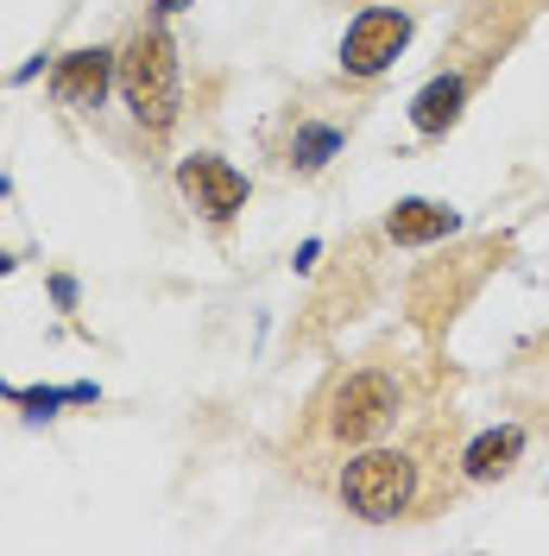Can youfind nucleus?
Wrapping results in <instances>:
<instances>
[{
    "label": "nucleus",
    "instance_id": "10",
    "mask_svg": "<svg viewBox=\"0 0 549 556\" xmlns=\"http://www.w3.org/2000/svg\"><path fill=\"white\" fill-rule=\"evenodd\" d=\"M524 455V424H499V430H481L468 450H461V475L468 481H506Z\"/></svg>",
    "mask_w": 549,
    "mask_h": 556
},
{
    "label": "nucleus",
    "instance_id": "6",
    "mask_svg": "<svg viewBox=\"0 0 549 556\" xmlns=\"http://www.w3.org/2000/svg\"><path fill=\"white\" fill-rule=\"evenodd\" d=\"M107 83H114V51L107 45H82V51H64L58 70H51V96L76 114L107 102Z\"/></svg>",
    "mask_w": 549,
    "mask_h": 556
},
{
    "label": "nucleus",
    "instance_id": "9",
    "mask_svg": "<svg viewBox=\"0 0 549 556\" xmlns=\"http://www.w3.org/2000/svg\"><path fill=\"white\" fill-rule=\"evenodd\" d=\"M461 228V215L448 203H436V197H405V203H392V215H385V235L398 247H430V241H448Z\"/></svg>",
    "mask_w": 549,
    "mask_h": 556
},
{
    "label": "nucleus",
    "instance_id": "5",
    "mask_svg": "<svg viewBox=\"0 0 549 556\" xmlns=\"http://www.w3.org/2000/svg\"><path fill=\"white\" fill-rule=\"evenodd\" d=\"M177 190H183V203L196 208L208 228H228L246 208V172H234V165L215 159V152H190V159L177 165Z\"/></svg>",
    "mask_w": 549,
    "mask_h": 556
},
{
    "label": "nucleus",
    "instance_id": "3",
    "mask_svg": "<svg viewBox=\"0 0 549 556\" xmlns=\"http://www.w3.org/2000/svg\"><path fill=\"white\" fill-rule=\"evenodd\" d=\"M335 493H342V506L354 513V519L385 525V519H398V513H411L417 462L405 450H367V455H354V462L342 468Z\"/></svg>",
    "mask_w": 549,
    "mask_h": 556
},
{
    "label": "nucleus",
    "instance_id": "15",
    "mask_svg": "<svg viewBox=\"0 0 549 556\" xmlns=\"http://www.w3.org/2000/svg\"><path fill=\"white\" fill-rule=\"evenodd\" d=\"M7 273H13V253H0V278H7Z\"/></svg>",
    "mask_w": 549,
    "mask_h": 556
},
{
    "label": "nucleus",
    "instance_id": "8",
    "mask_svg": "<svg viewBox=\"0 0 549 556\" xmlns=\"http://www.w3.org/2000/svg\"><path fill=\"white\" fill-rule=\"evenodd\" d=\"M342 139H347L342 121H316V114H297V108H291V134L278 139V165L297 172V177H316L335 152H342Z\"/></svg>",
    "mask_w": 549,
    "mask_h": 556
},
{
    "label": "nucleus",
    "instance_id": "7",
    "mask_svg": "<svg viewBox=\"0 0 549 556\" xmlns=\"http://www.w3.org/2000/svg\"><path fill=\"white\" fill-rule=\"evenodd\" d=\"M474 83H481V70H443V76H430L423 89L411 96V127L423 139H436L448 134L455 121H461V108H468V96H474Z\"/></svg>",
    "mask_w": 549,
    "mask_h": 556
},
{
    "label": "nucleus",
    "instance_id": "12",
    "mask_svg": "<svg viewBox=\"0 0 549 556\" xmlns=\"http://www.w3.org/2000/svg\"><path fill=\"white\" fill-rule=\"evenodd\" d=\"M51 298L69 311V304H76V278H51Z\"/></svg>",
    "mask_w": 549,
    "mask_h": 556
},
{
    "label": "nucleus",
    "instance_id": "1",
    "mask_svg": "<svg viewBox=\"0 0 549 556\" xmlns=\"http://www.w3.org/2000/svg\"><path fill=\"white\" fill-rule=\"evenodd\" d=\"M114 83H120V96H127L145 139H165L177 127L183 89H177V45L165 26H139L127 38V51L114 58Z\"/></svg>",
    "mask_w": 549,
    "mask_h": 556
},
{
    "label": "nucleus",
    "instance_id": "11",
    "mask_svg": "<svg viewBox=\"0 0 549 556\" xmlns=\"http://www.w3.org/2000/svg\"><path fill=\"white\" fill-rule=\"evenodd\" d=\"M13 405H26L33 417H51L58 405H95V386H64V392H38V386H0Z\"/></svg>",
    "mask_w": 549,
    "mask_h": 556
},
{
    "label": "nucleus",
    "instance_id": "14",
    "mask_svg": "<svg viewBox=\"0 0 549 556\" xmlns=\"http://www.w3.org/2000/svg\"><path fill=\"white\" fill-rule=\"evenodd\" d=\"M183 7H190V0H158V13H183Z\"/></svg>",
    "mask_w": 549,
    "mask_h": 556
},
{
    "label": "nucleus",
    "instance_id": "13",
    "mask_svg": "<svg viewBox=\"0 0 549 556\" xmlns=\"http://www.w3.org/2000/svg\"><path fill=\"white\" fill-rule=\"evenodd\" d=\"M316 253H322V241H304V247H297V260H291V266H297V273H309V266H316Z\"/></svg>",
    "mask_w": 549,
    "mask_h": 556
},
{
    "label": "nucleus",
    "instance_id": "4",
    "mask_svg": "<svg viewBox=\"0 0 549 556\" xmlns=\"http://www.w3.org/2000/svg\"><path fill=\"white\" fill-rule=\"evenodd\" d=\"M411 33H417V20L405 7H367L342 38V70L360 76V83H373V76H385V70L405 58Z\"/></svg>",
    "mask_w": 549,
    "mask_h": 556
},
{
    "label": "nucleus",
    "instance_id": "2",
    "mask_svg": "<svg viewBox=\"0 0 549 556\" xmlns=\"http://www.w3.org/2000/svg\"><path fill=\"white\" fill-rule=\"evenodd\" d=\"M398 412H405L398 374L392 367H354L316 399V437L335 450H354V443H373L379 430H392Z\"/></svg>",
    "mask_w": 549,
    "mask_h": 556
}]
</instances>
